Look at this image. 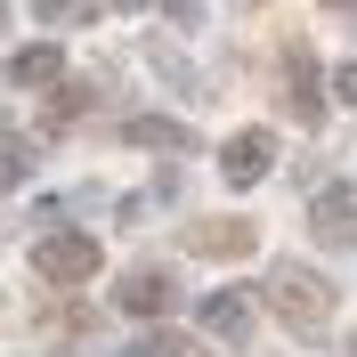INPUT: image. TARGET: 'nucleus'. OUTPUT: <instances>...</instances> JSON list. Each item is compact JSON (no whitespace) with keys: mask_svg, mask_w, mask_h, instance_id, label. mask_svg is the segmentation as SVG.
<instances>
[{"mask_svg":"<svg viewBox=\"0 0 357 357\" xmlns=\"http://www.w3.org/2000/svg\"><path fill=\"white\" fill-rule=\"evenodd\" d=\"M33 268H41L49 284H89L98 276V236H49L33 252Z\"/></svg>","mask_w":357,"mask_h":357,"instance_id":"obj_2","label":"nucleus"},{"mask_svg":"<svg viewBox=\"0 0 357 357\" xmlns=\"http://www.w3.org/2000/svg\"><path fill=\"white\" fill-rule=\"evenodd\" d=\"M203 333L244 341V333H252V301H244V292H211V301H203Z\"/></svg>","mask_w":357,"mask_h":357,"instance_id":"obj_9","label":"nucleus"},{"mask_svg":"<svg viewBox=\"0 0 357 357\" xmlns=\"http://www.w3.org/2000/svg\"><path fill=\"white\" fill-rule=\"evenodd\" d=\"M333 98H341V106H357V57H349V66L333 73Z\"/></svg>","mask_w":357,"mask_h":357,"instance_id":"obj_13","label":"nucleus"},{"mask_svg":"<svg viewBox=\"0 0 357 357\" xmlns=\"http://www.w3.org/2000/svg\"><path fill=\"white\" fill-rule=\"evenodd\" d=\"M130 357H187V341H171V333H155V341H138Z\"/></svg>","mask_w":357,"mask_h":357,"instance_id":"obj_12","label":"nucleus"},{"mask_svg":"<svg viewBox=\"0 0 357 357\" xmlns=\"http://www.w3.org/2000/svg\"><path fill=\"white\" fill-rule=\"evenodd\" d=\"M187 252H203V260H252L260 236H252V220H195L187 227Z\"/></svg>","mask_w":357,"mask_h":357,"instance_id":"obj_3","label":"nucleus"},{"mask_svg":"<svg viewBox=\"0 0 357 357\" xmlns=\"http://www.w3.org/2000/svg\"><path fill=\"white\" fill-rule=\"evenodd\" d=\"M122 309L130 317H162L171 309V276H162V268H130V276H122Z\"/></svg>","mask_w":357,"mask_h":357,"instance_id":"obj_8","label":"nucleus"},{"mask_svg":"<svg viewBox=\"0 0 357 357\" xmlns=\"http://www.w3.org/2000/svg\"><path fill=\"white\" fill-rule=\"evenodd\" d=\"M268 162H276V138H268V130H236V138L220 146L227 187H252V178H268Z\"/></svg>","mask_w":357,"mask_h":357,"instance_id":"obj_5","label":"nucleus"},{"mask_svg":"<svg viewBox=\"0 0 357 357\" xmlns=\"http://www.w3.org/2000/svg\"><path fill=\"white\" fill-rule=\"evenodd\" d=\"M0 8H8V0H0Z\"/></svg>","mask_w":357,"mask_h":357,"instance_id":"obj_16","label":"nucleus"},{"mask_svg":"<svg viewBox=\"0 0 357 357\" xmlns=\"http://www.w3.org/2000/svg\"><path fill=\"white\" fill-rule=\"evenodd\" d=\"M309 227H317V244H357V195L349 187H317Z\"/></svg>","mask_w":357,"mask_h":357,"instance_id":"obj_6","label":"nucleus"},{"mask_svg":"<svg viewBox=\"0 0 357 357\" xmlns=\"http://www.w3.org/2000/svg\"><path fill=\"white\" fill-rule=\"evenodd\" d=\"M41 17H49V24H66V17H73V0H41Z\"/></svg>","mask_w":357,"mask_h":357,"instance_id":"obj_14","label":"nucleus"},{"mask_svg":"<svg viewBox=\"0 0 357 357\" xmlns=\"http://www.w3.org/2000/svg\"><path fill=\"white\" fill-rule=\"evenodd\" d=\"M0 130H8V122H0Z\"/></svg>","mask_w":357,"mask_h":357,"instance_id":"obj_17","label":"nucleus"},{"mask_svg":"<svg viewBox=\"0 0 357 357\" xmlns=\"http://www.w3.org/2000/svg\"><path fill=\"white\" fill-rule=\"evenodd\" d=\"M130 138H138V146H171V155H187V146H195V130H187V122H162V114H138Z\"/></svg>","mask_w":357,"mask_h":357,"instance_id":"obj_10","label":"nucleus"},{"mask_svg":"<svg viewBox=\"0 0 357 357\" xmlns=\"http://www.w3.org/2000/svg\"><path fill=\"white\" fill-rule=\"evenodd\" d=\"M57 73H66V49H57V41H33V49L8 57V82H17V89H49Z\"/></svg>","mask_w":357,"mask_h":357,"instance_id":"obj_7","label":"nucleus"},{"mask_svg":"<svg viewBox=\"0 0 357 357\" xmlns=\"http://www.w3.org/2000/svg\"><path fill=\"white\" fill-rule=\"evenodd\" d=\"M195 8H203V0H171V17H178V24H195Z\"/></svg>","mask_w":357,"mask_h":357,"instance_id":"obj_15","label":"nucleus"},{"mask_svg":"<svg viewBox=\"0 0 357 357\" xmlns=\"http://www.w3.org/2000/svg\"><path fill=\"white\" fill-rule=\"evenodd\" d=\"M284 114H292V122H317V114H325V98H317V57H309V41H292V49H284Z\"/></svg>","mask_w":357,"mask_h":357,"instance_id":"obj_4","label":"nucleus"},{"mask_svg":"<svg viewBox=\"0 0 357 357\" xmlns=\"http://www.w3.org/2000/svg\"><path fill=\"white\" fill-rule=\"evenodd\" d=\"M24 162H33V155H24V146H8V138H0V187H24Z\"/></svg>","mask_w":357,"mask_h":357,"instance_id":"obj_11","label":"nucleus"},{"mask_svg":"<svg viewBox=\"0 0 357 357\" xmlns=\"http://www.w3.org/2000/svg\"><path fill=\"white\" fill-rule=\"evenodd\" d=\"M268 309L284 317L292 333H317V325H333V284L317 276V268H268Z\"/></svg>","mask_w":357,"mask_h":357,"instance_id":"obj_1","label":"nucleus"}]
</instances>
